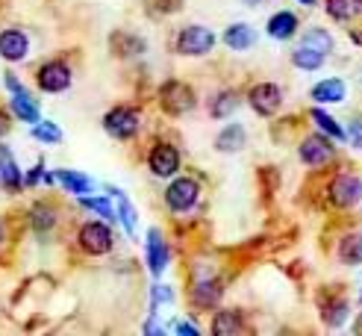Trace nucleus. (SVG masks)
<instances>
[{
    "mask_svg": "<svg viewBox=\"0 0 362 336\" xmlns=\"http://www.w3.org/2000/svg\"><path fill=\"white\" fill-rule=\"evenodd\" d=\"M77 239H80L83 251H86V254H95V257L110 254L112 245H115V236H112L110 224H103V221H88V224H83L80 233H77Z\"/></svg>",
    "mask_w": 362,
    "mask_h": 336,
    "instance_id": "4",
    "label": "nucleus"
},
{
    "mask_svg": "<svg viewBox=\"0 0 362 336\" xmlns=\"http://www.w3.org/2000/svg\"><path fill=\"white\" fill-rule=\"evenodd\" d=\"M327 15L333 21H354L362 15V0H327Z\"/></svg>",
    "mask_w": 362,
    "mask_h": 336,
    "instance_id": "24",
    "label": "nucleus"
},
{
    "mask_svg": "<svg viewBox=\"0 0 362 336\" xmlns=\"http://www.w3.org/2000/svg\"><path fill=\"white\" fill-rule=\"evenodd\" d=\"M112 39L124 42V47H115V53H121V57H139V53H144V42L136 39V35H124V33H115Z\"/></svg>",
    "mask_w": 362,
    "mask_h": 336,
    "instance_id": "33",
    "label": "nucleus"
},
{
    "mask_svg": "<svg viewBox=\"0 0 362 336\" xmlns=\"http://www.w3.org/2000/svg\"><path fill=\"white\" fill-rule=\"evenodd\" d=\"M245 141H247V133H245L242 124H227V127L218 133V139H215V148L221 153H236L245 148Z\"/></svg>",
    "mask_w": 362,
    "mask_h": 336,
    "instance_id": "19",
    "label": "nucleus"
},
{
    "mask_svg": "<svg viewBox=\"0 0 362 336\" xmlns=\"http://www.w3.org/2000/svg\"><path fill=\"white\" fill-rule=\"evenodd\" d=\"M30 136H33L35 141H47V145H53V141L62 139V130H59L53 121H35L33 130H30Z\"/></svg>",
    "mask_w": 362,
    "mask_h": 336,
    "instance_id": "32",
    "label": "nucleus"
},
{
    "mask_svg": "<svg viewBox=\"0 0 362 336\" xmlns=\"http://www.w3.org/2000/svg\"><path fill=\"white\" fill-rule=\"evenodd\" d=\"M345 95H348V86H345V80H339V77L315 83L313 92H310V98L315 103H341V100H345Z\"/></svg>",
    "mask_w": 362,
    "mask_h": 336,
    "instance_id": "14",
    "label": "nucleus"
},
{
    "mask_svg": "<svg viewBox=\"0 0 362 336\" xmlns=\"http://www.w3.org/2000/svg\"><path fill=\"white\" fill-rule=\"evenodd\" d=\"M265 30H268L271 39L288 42V39H292V35L298 33V15H295V12H277V15H271L268 24H265Z\"/></svg>",
    "mask_w": 362,
    "mask_h": 336,
    "instance_id": "15",
    "label": "nucleus"
},
{
    "mask_svg": "<svg viewBox=\"0 0 362 336\" xmlns=\"http://www.w3.org/2000/svg\"><path fill=\"white\" fill-rule=\"evenodd\" d=\"M30 50V42L21 30H4L0 33V57L6 62H21Z\"/></svg>",
    "mask_w": 362,
    "mask_h": 336,
    "instance_id": "12",
    "label": "nucleus"
},
{
    "mask_svg": "<svg viewBox=\"0 0 362 336\" xmlns=\"http://www.w3.org/2000/svg\"><path fill=\"white\" fill-rule=\"evenodd\" d=\"M245 330V322H242V313L239 310H218L212 318V333L215 336H236Z\"/></svg>",
    "mask_w": 362,
    "mask_h": 336,
    "instance_id": "18",
    "label": "nucleus"
},
{
    "mask_svg": "<svg viewBox=\"0 0 362 336\" xmlns=\"http://www.w3.org/2000/svg\"><path fill=\"white\" fill-rule=\"evenodd\" d=\"M9 95H12L9 110H12L15 118H21V121H27V124H35V121H39V103L33 100V95L27 92L24 86H21V88H15V92H9Z\"/></svg>",
    "mask_w": 362,
    "mask_h": 336,
    "instance_id": "13",
    "label": "nucleus"
},
{
    "mask_svg": "<svg viewBox=\"0 0 362 336\" xmlns=\"http://www.w3.org/2000/svg\"><path fill=\"white\" fill-rule=\"evenodd\" d=\"M236 110H239V95L233 92V88H224V92H218L209 100V115L212 118H227Z\"/></svg>",
    "mask_w": 362,
    "mask_h": 336,
    "instance_id": "22",
    "label": "nucleus"
},
{
    "mask_svg": "<svg viewBox=\"0 0 362 336\" xmlns=\"http://www.w3.org/2000/svg\"><path fill=\"white\" fill-rule=\"evenodd\" d=\"M0 180H4L6 189H21L24 186V174L18 168L15 156L6 145H0Z\"/></svg>",
    "mask_w": 362,
    "mask_h": 336,
    "instance_id": "17",
    "label": "nucleus"
},
{
    "mask_svg": "<svg viewBox=\"0 0 362 336\" xmlns=\"http://www.w3.org/2000/svg\"><path fill=\"white\" fill-rule=\"evenodd\" d=\"M80 207L98 212V216H100V219H106V221H112V219H115V212H112L110 201H106L103 195H80Z\"/></svg>",
    "mask_w": 362,
    "mask_h": 336,
    "instance_id": "31",
    "label": "nucleus"
},
{
    "mask_svg": "<svg viewBox=\"0 0 362 336\" xmlns=\"http://www.w3.org/2000/svg\"><path fill=\"white\" fill-rule=\"evenodd\" d=\"M298 4H303V6H315L318 0H298Z\"/></svg>",
    "mask_w": 362,
    "mask_h": 336,
    "instance_id": "40",
    "label": "nucleus"
},
{
    "mask_svg": "<svg viewBox=\"0 0 362 336\" xmlns=\"http://www.w3.org/2000/svg\"><path fill=\"white\" fill-rule=\"evenodd\" d=\"M324 53L321 50H315V47H306V45H300L295 53H292V62H295V68H300V71H318L321 65H324Z\"/></svg>",
    "mask_w": 362,
    "mask_h": 336,
    "instance_id": "26",
    "label": "nucleus"
},
{
    "mask_svg": "<svg viewBox=\"0 0 362 336\" xmlns=\"http://www.w3.org/2000/svg\"><path fill=\"white\" fill-rule=\"evenodd\" d=\"M106 192L110 195H115V201H118V216H121V221H124V227H127V233H136V224H139V219H136V209H133V204L124 198V195L118 192V189H112V186H106Z\"/></svg>",
    "mask_w": 362,
    "mask_h": 336,
    "instance_id": "29",
    "label": "nucleus"
},
{
    "mask_svg": "<svg viewBox=\"0 0 362 336\" xmlns=\"http://www.w3.org/2000/svg\"><path fill=\"white\" fill-rule=\"evenodd\" d=\"M42 171H45V166H42V163H39V166H35V168H30V171L24 174V183H27V186H35V183H39V180H42V177H45Z\"/></svg>",
    "mask_w": 362,
    "mask_h": 336,
    "instance_id": "36",
    "label": "nucleus"
},
{
    "mask_svg": "<svg viewBox=\"0 0 362 336\" xmlns=\"http://www.w3.org/2000/svg\"><path fill=\"white\" fill-rule=\"evenodd\" d=\"M148 166L156 177H174L180 171V151L174 145H156L148 156Z\"/></svg>",
    "mask_w": 362,
    "mask_h": 336,
    "instance_id": "10",
    "label": "nucleus"
},
{
    "mask_svg": "<svg viewBox=\"0 0 362 336\" xmlns=\"http://www.w3.org/2000/svg\"><path fill=\"white\" fill-rule=\"evenodd\" d=\"M174 330L177 333H186V336H197V328L194 325H186V322H174Z\"/></svg>",
    "mask_w": 362,
    "mask_h": 336,
    "instance_id": "37",
    "label": "nucleus"
},
{
    "mask_svg": "<svg viewBox=\"0 0 362 336\" xmlns=\"http://www.w3.org/2000/svg\"><path fill=\"white\" fill-rule=\"evenodd\" d=\"M221 298H224L221 280H201V283H194V289H192V301L197 307H204V310L218 307Z\"/></svg>",
    "mask_w": 362,
    "mask_h": 336,
    "instance_id": "16",
    "label": "nucleus"
},
{
    "mask_svg": "<svg viewBox=\"0 0 362 336\" xmlns=\"http://www.w3.org/2000/svg\"><path fill=\"white\" fill-rule=\"evenodd\" d=\"M141 127V115L136 106H115V110H110L103 115V130L110 133L112 139H133Z\"/></svg>",
    "mask_w": 362,
    "mask_h": 336,
    "instance_id": "1",
    "label": "nucleus"
},
{
    "mask_svg": "<svg viewBox=\"0 0 362 336\" xmlns=\"http://www.w3.org/2000/svg\"><path fill=\"white\" fill-rule=\"evenodd\" d=\"M327 195L336 207L348 209V207L359 204V198H362V180L356 174H336L327 186Z\"/></svg>",
    "mask_w": 362,
    "mask_h": 336,
    "instance_id": "8",
    "label": "nucleus"
},
{
    "mask_svg": "<svg viewBox=\"0 0 362 336\" xmlns=\"http://www.w3.org/2000/svg\"><path fill=\"white\" fill-rule=\"evenodd\" d=\"M0 242H4V227H0Z\"/></svg>",
    "mask_w": 362,
    "mask_h": 336,
    "instance_id": "41",
    "label": "nucleus"
},
{
    "mask_svg": "<svg viewBox=\"0 0 362 336\" xmlns=\"http://www.w3.org/2000/svg\"><path fill=\"white\" fill-rule=\"evenodd\" d=\"M197 198H201V186H197L192 177H177V180L165 189V204L171 212H189Z\"/></svg>",
    "mask_w": 362,
    "mask_h": 336,
    "instance_id": "7",
    "label": "nucleus"
},
{
    "mask_svg": "<svg viewBox=\"0 0 362 336\" xmlns=\"http://www.w3.org/2000/svg\"><path fill=\"white\" fill-rule=\"evenodd\" d=\"M30 216H33V227L35 230H50L53 224H57V209H53L50 204H35L33 209H30Z\"/></svg>",
    "mask_w": 362,
    "mask_h": 336,
    "instance_id": "30",
    "label": "nucleus"
},
{
    "mask_svg": "<svg viewBox=\"0 0 362 336\" xmlns=\"http://www.w3.org/2000/svg\"><path fill=\"white\" fill-rule=\"evenodd\" d=\"M6 130H9V118H6L4 112H0V136H4Z\"/></svg>",
    "mask_w": 362,
    "mask_h": 336,
    "instance_id": "38",
    "label": "nucleus"
},
{
    "mask_svg": "<svg viewBox=\"0 0 362 336\" xmlns=\"http://www.w3.org/2000/svg\"><path fill=\"white\" fill-rule=\"evenodd\" d=\"M168 262H171V251H168L165 239H162V230L151 227V233H148V269H151V274L159 277L168 269Z\"/></svg>",
    "mask_w": 362,
    "mask_h": 336,
    "instance_id": "11",
    "label": "nucleus"
},
{
    "mask_svg": "<svg viewBox=\"0 0 362 336\" xmlns=\"http://www.w3.org/2000/svg\"><path fill=\"white\" fill-rule=\"evenodd\" d=\"M242 4H247V6H262L265 0H242Z\"/></svg>",
    "mask_w": 362,
    "mask_h": 336,
    "instance_id": "39",
    "label": "nucleus"
},
{
    "mask_svg": "<svg viewBox=\"0 0 362 336\" xmlns=\"http://www.w3.org/2000/svg\"><path fill=\"white\" fill-rule=\"evenodd\" d=\"M300 45L315 47V50H321L324 57H327V53H333V35L327 30H321V27H313V30L303 33V42Z\"/></svg>",
    "mask_w": 362,
    "mask_h": 336,
    "instance_id": "28",
    "label": "nucleus"
},
{
    "mask_svg": "<svg viewBox=\"0 0 362 336\" xmlns=\"http://www.w3.org/2000/svg\"><path fill=\"white\" fill-rule=\"evenodd\" d=\"M159 100H162V110H165L168 115H186L194 110V92L186 86V83H180V80H171L159 88Z\"/></svg>",
    "mask_w": 362,
    "mask_h": 336,
    "instance_id": "2",
    "label": "nucleus"
},
{
    "mask_svg": "<svg viewBox=\"0 0 362 336\" xmlns=\"http://www.w3.org/2000/svg\"><path fill=\"white\" fill-rule=\"evenodd\" d=\"M247 103H250V110L257 115L271 118L283 106V88L277 83H257L247 92Z\"/></svg>",
    "mask_w": 362,
    "mask_h": 336,
    "instance_id": "6",
    "label": "nucleus"
},
{
    "mask_svg": "<svg viewBox=\"0 0 362 336\" xmlns=\"http://www.w3.org/2000/svg\"><path fill=\"white\" fill-rule=\"evenodd\" d=\"M310 115H313V121L318 124V130H321V133H327V136H330V139H336V141H348V130L341 127V124H339L333 115H327L324 110H318V106H315V110H313Z\"/></svg>",
    "mask_w": 362,
    "mask_h": 336,
    "instance_id": "25",
    "label": "nucleus"
},
{
    "mask_svg": "<svg viewBox=\"0 0 362 336\" xmlns=\"http://www.w3.org/2000/svg\"><path fill=\"white\" fill-rule=\"evenodd\" d=\"M333 141L336 139H327V136H321V133H313V136H306L300 141V163L303 166H310V168H324L330 163V159L336 156V148H333Z\"/></svg>",
    "mask_w": 362,
    "mask_h": 336,
    "instance_id": "5",
    "label": "nucleus"
},
{
    "mask_svg": "<svg viewBox=\"0 0 362 336\" xmlns=\"http://www.w3.org/2000/svg\"><path fill=\"white\" fill-rule=\"evenodd\" d=\"M171 298H174V295H171L168 286H153V292H151V307H153V313H156L159 304H165V301H171Z\"/></svg>",
    "mask_w": 362,
    "mask_h": 336,
    "instance_id": "35",
    "label": "nucleus"
},
{
    "mask_svg": "<svg viewBox=\"0 0 362 336\" xmlns=\"http://www.w3.org/2000/svg\"><path fill=\"white\" fill-rule=\"evenodd\" d=\"M339 260L345 265H359L362 262V233H348L339 242Z\"/></svg>",
    "mask_w": 362,
    "mask_h": 336,
    "instance_id": "23",
    "label": "nucleus"
},
{
    "mask_svg": "<svg viewBox=\"0 0 362 336\" xmlns=\"http://www.w3.org/2000/svg\"><path fill=\"white\" fill-rule=\"evenodd\" d=\"M359 301H362V292H359Z\"/></svg>",
    "mask_w": 362,
    "mask_h": 336,
    "instance_id": "42",
    "label": "nucleus"
},
{
    "mask_svg": "<svg viewBox=\"0 0 362 336\" xmlns=\"http://www.w3.org/2000/svg\"><path fill=\"white\" fill-rule=\"evenodd\" d=\"M68 86H71V68L65 62L53 59V62H45L39 68V88H42V92L59 95V92H65Z\"/></svg>",
    "mask_w": 362,
    "mask_h": 336,
    "instance_id": "9",
    "label": "nucleus"
},
{
    "mask_svg": "<svg viewBox=\"0 0 362 336\" xmlns=\"http://www.w3.org/2000/svg\"><path fill=\"white\" fill-rule=\"evenodd\" d=\"M348 141L356 148V151H362V115H354L351 118V127H348Z\"/></svg>",
    "mask_w": 362,
    "mask_h": 336,
    "instance_id": "34",
    "label": "nucleus"
},
{
    "mask_svg": "<svg viewBox=\"0 0 362 336\" xmlns=\"http://www.w3.org/2000/svg\"><path fill=\"white\" fill-rule=\"evenodd\" d=\"M212 47H215V33L209 27L192 24L177 35V53H183V57H206Z\"/></svg>",
    "mask_w": 362,
    "mask_h": 336,
    "instance_id": "3",
    "label": "nucleus"
},
{
    "mask_svg": "<svg viewBox=\"0 0 362 336\" xmlns=\"http://www.w3.org/2000/svg\"><path fill=\"white\" fill-rule=\"evenodd\" d=\"M348 301L345 298H333L330 304H324V313H321V318H324V325L327 328H341L345 325V318H348Z\"/></svg>",
    "mask_w": 362,
    "mask_h": 336,
    "instance_id": "27",
    "label": "nucleus"
},
{
    "mask_svg": "<svg viewBox=\"0 0 362 336\" xmlns=\"http://www.w3.org/2000/svg\"><path fill=\"white\" fill-rule=\"evenodd\" d=\"M53 177L68 189V192H74V195H92L95 183L88 180V177L83 171H71V168H59V171H53Z\"/></svg>",
    "mask_w": 362,
    "mask_h": 336,
    "instance_id": "20",
    "label": "nucleus"
},
{
    "mask_svg": "<svg viewBox=\"0 0 362 336\" xmlns=\"http://www.w3.org/2000/svg\"><path fill=\"white\" fill-rule=\"evenodd\" d=\"M253 42H257V33H253L250 24H233L224 30V45L230 50H247Z\"/></svg>",
    "mask_w": 362,
    "mask_h": 336,
    "instance_id": "21",
    "label": "nucleus"
}]
</instances>
